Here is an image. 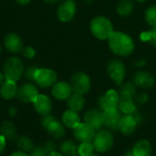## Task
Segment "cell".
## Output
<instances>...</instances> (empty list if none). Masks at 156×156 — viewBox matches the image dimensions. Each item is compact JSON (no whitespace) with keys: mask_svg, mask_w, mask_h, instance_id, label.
<instances>
[{"mask_svg":"<svg viewBox=\"0 0 156 156\" xmlns=\"http://www.w3.org/2000/svg\"><path fill=\"white\" fill-rule=\"evenodd\" d=\"M133 82L135 86L139 88L150 89L154 85L155 80L151 73L147 71H139L133 76Z\"/></svg>","mask_w":156,"mask_h":156,"instance_id":"2e32d148","label":"cell"},{"mask_svg":"<svg viewBox=\"0 0 156 156\" xmlns=\"http://www.w3.org/2000/svg\"><path fill=\"white\" fill-rule=\"evenodd\" d=\"M46 130L55 139H61L66 134L65 125L63 124V122H60L57 119L53 120L46 128Z\"/></svg>","mask_w":156,"mask_h":156,"instance_id":"ffe728a7","label":"cell"},{"mask_svg":"<svg viewBox=\"0 0 156 156\" xmlns=\"http://www.w3.org/2000/svg\"><path fill=\"white\" fill-rule=\"evenodd\" d=\"M33 105L36 112L41 116L48 115L52 111V101L45 94H39L34 101Z\"/></svg>","mask_w":156,"mask_h":156,"instance_id":"4fadbf2b","label":"cell"},{"mask_svg":"<svg viewBox=\"0 0 156 156\" xmlns=\"http://www.w3.org/2000/svg\"><path fill=\"white\" fill-rule=\"evenodd\" d=\"M138 2H145L146 0H137Z\"/></svg>","mask_w":156,"mask_h":156,"instance_id":"c3c4849f","label":"cell"},{"mask_svg":"<svg viewBox=\"0 0 156 156\" xmlns=\"http://www.w3.org/2000/svg\"><path fill=\"white\" fill-rule=\"evenodd\" d=\"M78 145L73 142V141H70V140H68V141H65L63 142L60 146H59V150H60V153L63 154V155L66 156H78Z\"/></svg>","mask_w":156,"mask_h":156,"instance_id":"484cf974","label":"cell"},{"mask_svg":"<svg viewBox=\"0 0 156 156\" xmlns=\"http://www.w3.org/2000/svg\"><path fill=\"white\" fill-rule=\"evenodd\" d=\"M45 151L47 152V154H48L49 153H52L54 151H56V144L53 141H48L44 145H43Z\"/></svg>","mask_w":156,"mask_h":156,"instance_id":"8d00e7d4","label":"cell"},{"mask_svg":"<svg viewBox=\"0 0 156 156\" xmlns=\"http://www.w3.org/2000/svg\"><path fill=\"white\" fill-rule=\"evenodd\" d=\"M136 94V89L134 84L131 82H127L123 84L120 88L119 96L120 99H128V100H133Z\"/></svg>","mask_w":156,"mask_h":156,"instance_id":"4316f807","label":"cell"},{"mask_svg":"<svg viewBox=\"0 0 156 156\" xmlns=\"http://www.w3.org/2000/svg\"><path fill=\"white\" fill-rule=\"evenodd\" d=\"M84 122L92 127L95 131L100 130L104 125L103 112L98 110L88 111L84 115Z\"/></svg>","mask_w":156,"mask_h":156,"instance_id":"7c38bea8","label":"cell"},{"mask_svg":"<svg viewBox=\"0 0 156 156\" xmlns=\"http://www.w3.org/2000/svg\"><path fill=\"white\" fill-rule=\"evenodd\" d=\"M47 156H64L61 153H59V152H57V151H54V152H52V153H49L48 154Z\"/></svg>","mask_w":156,"mask_h":156,"instance_id":"b9f144b4","label":"cell"},{"mask_svg":"<svg viewBox=\"0 0 156 156\" xmlns=\"http://www.w3.org/2000/svg\"><path fill=\"white\" fill-rule=\"evenodd\" d=\"M37 70V68L32 66V67H29L27 68V69L26 70V78L29 80H32L34 81L35 80V75H36V72Z\"/></svg>","mask_w":156,"mask_h":156,"instance_id":"e575fe53","label":"cell"},{"mask_svg":"<svg viewBox=\"0 0 156 156\" xmlns=\"http://www.w3.org/2000/svg\"><path fill=\"white\" fill-rule=\"evenodd\" d=\"M90 31L99 39H108L113 33V27L108 18L97 16L90 22Z\"/></svg>","mask_w":156,"mask_h":156,"instance_id":"7a4b0ae2","label":"cell"},{"mask_svg":"<svg viewBox=\"0 0 156 156\" xmlns=\"http://www.w3.org/2000/svg\"><path fill=\"white\" fill-rule=\"evenodd\" d=\"M48 154L47 152L45 151L44 147L43 146H36L34 147L31 152H30V154L29 156H47Z\"/></svg>","mask_w":156,"mask_h":156,"instance_id":"d6a6232c","label":"cell"},{"mask_svg":"<svg viewBox=\"0 0 156 156\" xmlns=\"http://www.w3.org/2000/svg\"><path fill=\"white\" fill-rule=\"evenodd\" d=\"M44 1L47 2V3H48V4H56V3L59 2L60 0H44Z\"/></svg>","mask_w":156,"mask_h":156,"instance_id":"bcb514c9","label":"cell"},{"mask_svg":"<svg viewBox=\"0 0 156 156\" xmlns=\"http://www.w3.org/2000/svg\"><path fill=\"white\" fill-rule=\"evenodd\" d=\"M141 39L146 42H149L152 46L156 47V27H153L147 32L141 34Z\"/></svg>","mask_w":156,"mask_h":156,"instance_id":"4dcf8cb0","label":"cell"},{"mask_svg":"<svg viewBox=\"0 0 156 156\" xmlns=\"http://www.w3.org/2000/svg\"><path fill=\"white\" fill-rule=\"evenodd\" d=\"M58 17L62 22H69L73 19L76 14V4L72 0H67L62 3L58 9Z\"/></svg>","mask_w":156,"mask_h":156,"instance_id":"8fae6325","label":"cell"},{"mask_svg":"<svg viewBox=\"0 0 156 156\" xmlns=\"http://www.w3.org/2000/svg\"><path fill=\"white\" fill-rule=\"evenodd\" d=\"M24 66L21 59L16 57H12L5 62L3 68V74L5 80L16 82L21 78Z\"/></svg>","mask_w":156,"mask_h":156,"instance_id":"3957f363","label":"cell"},{"mask_svg":"<svg viewBox=\"0 0 156 156\" xmlns=\"http://www.w3.org/2000/svg\"><path fill=\"white\" fill-rule=\"evenodd\" d=\"M4 80H5V77H4V74H3L2 72H0V86H1V85L3 84V82L5 81Z\"/></svg>","mask_w":156,"mask_h":156,"instance_id":"7dc6e473","label":"cell"},{"mask_svg":"<svg viewBox=\"0 0 156 156\" xmlns=\"http://www.w3.org/2000/svg\"><path fill=\"white\" fill-rule=\"evenodd\" d=\"M51 93L53 97L58 101H64L68 100L69 97L72 94V89L70 84L65 81H59L56 82L53 87Z\"/></svg>","mask_w":156,"mask_h":156,"instance_id":"9a60e30c","label":"cell"},{"mask_svg":"<svg viewBox=\"0 0 156 156\" xmlns=\"http://www.w3.org/2000/svg\"><path fill=\"white\" fill-rule=\"evenodd\" d=\"M5 146H6V139L2 134H0V155L4 153Z\"/></svg>","mask_w":156,"mask_h":156,"instance_id":"f35d334b","label":"cell"},{"mask_svg":"<svg viewBox=\"0 0 156 156\" xmlns=\"http://www.w3.org/2000/svg\"><path fill=\"white\" fill-rule=\"evenodd\" d=\"M8 114H9L11 117L16 116V109L14 108V107H10V108L8 109Z\"/></svg>","mask_w":156,"mask_h":156,"instance_id":"60d3db41","label":"cell"},{"mask_svg":"<svg viewBox=\"0 0 156 156\" xmlns=\"http://www.w3.org/2000/svg\"><path fill=\"white\" fill-rule=\"evenodd\" d=\"M107 72L111 79L117 84L121 85L125 77L126 69L124 65L120 60H112L107 67Z\"/></svg>","mask_w":156,"mask_h":156,"instance_id":"30bf717a","label":"cell"},{"mask_svg":"<svg viewBox=\"0 0 156 156\" xmlns=\"http://www.w3.org/2000/svg\"><path fill=\"white\" fill-rule=\"evenodd\" d=\"M108 40L111 50L119 56H128L133 51V40L122 32H113Z\"/></svg>","mask_w":156,"mask_h":156,"instance_id":"6da1fadb","label":"cell"},{"mask_svg":"<svg viewBox=\"0 0 156 156\" xmlns=\"http://www.w3.org/2000/svg\"><path fill=\"white\" fill-rule=\"evenodd\" d=\"M5 46L11 53H19L23 48V41L18 35L10 33L5 37Z\"/></svg>","mask_w":156,"mask_h":156,"instance_id":"e0dca14e","label":"cell"},{"mask_svg":"<svg viewBox=\"0 0 156 156\" xmlns=\"http://www.w3.org/2000/svg\"><path fill=\"white\" fill-rule=\"evenodd\" d=\"M0 95L5 100H12L15 97H16L18 87L16 85V82L10 81V80H5L3 84L0 86Z\"/></svg>","mask_w":156,"mask_h":156,"instance_id":"d6986e66","label":"cell"},{"mask_svg":"<svg viewBox=\"0 0 156 156\" xmlns=\"http://www.w3.org/2000/svg\"><path fill=\"white\" fill-rule=\"evenodd\" d=\"M132 150L134 156H151L152 145L147 140H140L134 144Z\"/></svg>","mask_w":156,"mask_h":156,"instance_id":"7402d4cb","label":"cell"},{"mask_svg":"<svg viewBox=\"0 0 156 156\" xmlns=\"http://www.w3.org/2000/svg\"><path fill=\"white\" fill-rule=\"evenodd\" d=\"M138 125L139 124L137 121L135 120L134 116L133 114H127V115L121 117V120L119 122V130L124 135L129 136L136 131Z\"/></svg>","mask_w":156,"mask_h":156,"instance_id":"5bb4252c","label":"cell"},{"mask_svg":"<svg viewBox=\"0 0 156 156\" xmlns=\"http://www.w3.org/2000/svg\"><path fill=\"white\" fill-rule=\"evenodd\" d=\"M23 55L27 58H33L36 55V50L32 47H27L23 50Z\"/></svg>","mask_w":156,"mask_h":156,"instance_id":"d590c367","label":"cell"},{"mask_svg":"<svg viewBox=\"0 0 156 156\" xmlns=\"http://www.w3.org/2000/svg\"><path fill=\"white\" fill-rule=\"evenodd\" d=\"M149 97L146 93H140L139 95H137L136 97H134L133 101L135 102V104H138V105H143L144 104L145 102H147Z\"/></svg>","mask_w":156,"mask_h":156,"instance_id":"836d02e7","label":"cell"},{"mask_svg":"<svg viewBox=\"0 0 156 156\" xmlns=\"http://www.w3.org/2000/svg\"><path fill=\"white\" fill-rule=\"evenodd\" d=\"M18 4H20V5H27V4H28V3H30V1L31 0H16Z\"/></svg>","mask_w":156,"mask_h":156,"instance_id":"f6af8a7d","label":"cell"},{"mask_svg":"<svg viewBox=\"0 0 156 156\" xmlns=\"http://www.w3.org/2000/svg\"><path fill=\"white\" fill-rule=\"evenodd\" d=\"M62 122L66 127L74 129L80 123V117L78 112L68 110L62 114Z\"/></svg>","mask_w":156,"mask_h":156,"instance_id":"44dd1931","label":"cell"},{"mask_svg":"<svg viewBox=\"0 0 156 156\" xmlns=\"http://www.w3.org/2000/svg\"><path fill=\"white\" fill-rule=\"evenodd\" d=\"M95 149L91 142L81 143L78 147V154L80 156H90L93 154Z\"/></svg>","mask_w":156,"mask_h":156,"instance_id":"f546056e","label":"cell"},{"mask_svg":"<svg viewBox=\"0 0 156 156\" xmlns=\"http://www.w3.org/2000/svg\"><path fill=\"white\" fill-rule=\"evenodd\" d=\"M10 156H29L27 154V153H25L23 151H16V152H14L12 153Z\"/></svg>","mask_w":156,"mask_h":156,"instance_id":"ab89813d","label":"cell"},{"mask_svg":"<svg viewBox=\"0 0 156 156\" xmlns=\"http://www.w3.org/2000/svg\"><path fill=\"white\" fill-rule=\"evenodd\" d=\"M123 156H134V154H133V150H132V149H128V150H126V151H125L124 155Z\"/></svg>","mask_w":156,"mask_h":156,"instance_id":"ee69618b","label":"cell"},{"mask_svg":"<svg viewBox=\"0 0 156 156\" xmlns=\"http://www.w3.org/2000/svg\"><path fill=\"white\" fill-rule=\"evenodd\" d=\"M0 53H1V47H0Z\"/></svg>","mask_w":156,"mask_h":156,"instance_id":"f907efd6","label":"cell"},{"mask_svg":"<svg viewBox=\"0 0 156 156\" xmlns=\"http://www.w3.org/2000/svg\"><path fill=\"white\" fill-rule=\"evenodd\" d=\"M90 156H99V155H97V154H91V155H90Z\"/></svg>","mask_w":156,"mask_h":156,"instance_id":"681fc988","label":"cell"},{"mask_svg":"<svg viewBox=\"0 0 156 156\" xmlns=\"http://www.w3.org/2000/svg\"><path fill=\"white\" fill-rule=\"evenodd\" d=\"M16 145L20 149V151H23L25 153H30L31 150L34 148V144L32 140L27 135H20L16 137Z\"/></svg>","mask_w":156,"mask_h":156,"instance_id":"83f0119b","label":"cell"},{"mask_svg":"<svg viewBox=\"0 0 156 156\" xmlns=\"http://www.w3.org/2000/svg\"><path fill=\"white\" fill-rule=\"evenodd\" d=\"M145 19L153 27H156V6H151L145 12Z\"/></svg>","mask_w":156,"mask_h":156,"instance_id":"1f68e13d","label":"cell"},{"mask_svg":"<svg viewBox=\"0 0 156 156\" xmlns=\"http://www.w3.org/2000/svg\"><path fill=\"white\" fill-rule=\"evenodd\" d=\"M56 118L54 117V116H52V115H46V116H43V118H42V120H41V124H42V126H43V128L46 130V128L48 126V124L53 121V120H55Z\"/></svg>","mask_w":156,"mask_h":156,"instance_id":"74e56055","label":"cell"},{"mask_svg":"<svg viewBox=\"0 0 156 156\" xmlns=\"http://www.w3.org/2000/svg\"><path fill=\"white\" fill-rule=\"evenodd\" d=\"M119 111H120V112L123 113L124 115L133 114L135 112H137L136 104H135L133 100L120 99V101H119Z\"/></svg>","mask_w":156,"mask_h":156,"instance_id":"d4e9b609","label":"cell"},{"mask_svg":"<svg viewBox=\"0 0 156 156\" xmlns=\"http://www.w3.org/2000/svg\"><path fill=\"white\" fill-rule=\"evenodd\" d=\"M0 132L6 140H13L16 138V125L11 122H4L0 127Z\"/></svg>","mask_w":156,"mask_h":156,"instance_id":"cb8c5ba5","label":"cell"},{"mask_svg":"<svg viewBox=\"0 0 156 156\" xmlns=\"http://www.w3.org/2000/svg\"><path fill=\"white\" fill-rule=\"evenodd\" d=\"M144 64H145V60H144V59H143V60L141 59V60H139V61H137V62L134 63V65H135L136 67H143Z\"/></svg>","mask_w":156,"mask_h":156,"instance_id":"7bdbcfd3","label":"cell"},{"mask_svg":"<svg viewBox=\"0 0 156 156\" xmlns=\"http://www.w3.org/2000/svg\"><path fill=\"white\" fill-rule=\"evenodd\" d=\"M93 146L98 153H106L113 146V136L107 130L99 131L94 137Z\"/></svg>","mask_w":156,"mask_h":156,"instance_id":"277c9868","label":"cell"},{"mask_svg":"<svg viewBox=\"0 0 156 156\" xmlns=\"http://www.w3.org/2000/svg\"><path fill=\"white\" fill-rule=\"evenodd\" d=\"M73 134L77 141L80 143L93 142L96 131L85 122H80L77 127L73 129Z\"/></svg>","mask_w":156,"mask_h":156,"instance_id":"9c48e42d","label":"cell"},{"mask_svg":"<svg viewBox=\"0 0 156 156\" xmlns=\"http://www.w3.org/2000/svg\"><path fill=\"white\" fill-rule=\"evenodd\" d=\"M39 95L37 88L32 83H25L17 90L16 97L19 101L25 103L34 102L37 97Z\"/></svg>","mask_w":156,"mask_h":156,"instance_id":"ba28073f","label":"cell"},{"mask_svg":"<svg viewBox=\"0 0 156 156\" xmlns=\"http://www.w3.org/2000/svg\"><path fill=\"white\" fill-rule=\"evenodd\" d=\"M103 112V116H104V125L112 131L119 130V122L121 120L119 109L106 111V112Z\"/></svg>","mask_w":156,"mask_h":156,"instance_id":"ac0fdd59","label":"cell"},{"mask_svg":"<svg viewBox=\"0 0 156 156\" xmlns=\"http://www.w3.org/2000/svg\"><path fill=\"white\" fill-rule=\"evenodd\" d=\"M57 73L50 69H37L34 81L41 88H48L57 82Z\"/></svg>","mask_w":156,"mask_h":156,"instance_id":"8992f818","label":"cell"},{"mask_svg":"<svg viewBox=\"0 0 156 156\" xmlns=\"http://www.w3.org/2000/svg\"><path fill=\"white\" fill-rule=\"evenodd\" d=\"M120 96L119 93L114 90H108L105 94L99 98V106L102 112L117 110L119 109Z\"/></svg>","mask_w":156,"mask_h":156,"instance_id":"52a82bcc","label":"cell"},{"mask_svg":"<svg viewBox=\"0 0 156 156\" xmlns=\"http://www.w3.org/2000/svg\"><path fill=\"white\" fill-rule=\"evenodd\" d=\"M133 10V3L132 0H122L118 5V14L122 16H128Z\"/></svg>","mask_w":156,"mask_h":156,"instance_id":"f1b7e54d","label":"cell"},{"mask_svg":"<svg viewBox=\"0 0 156 156\" xmlns=\"http://www.w3.org/2000/svg\"><path fill=\"white\" fill-rule=\"evenodd\" d=\"M70 86L74 93L84 95L88 93L90 89V77L83 72H76L71 78Z\"/></svg>","mask_w":156,"mask_h":156,"instance_id":"5b68a950","label":"cell"},{"mask_svg":"<svg viewBox=\"0 0 156 156\" xmlns=\"http://www.w3.org/2000/svg\"><path fill=\"white\" fill-rule=\"evenodd\" d=\"M67 104H68L69 110L79 112L83 109L84 104H85V100L82 95L78 94V93H73L69 97Z\"/></svg>","mask_w":156,"mask_h":156,"instance_id":"603a6c76","label":"cell"}]
</instances>
